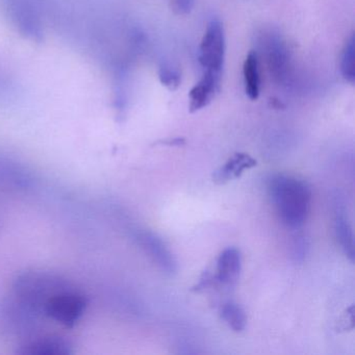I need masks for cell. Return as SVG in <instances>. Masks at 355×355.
I'll return each instance as SVG.
<instances>
[{
  "mask_svg": "<svg viewBox=\"0 0 355 355\" xmlns=\"http://www.w3.org/2000/svg\"><path fill=\"white\" fill-rule=\"evenodd\" d=\"M268 193L284 225L299 228L306 221L311 192L306 182L286 175L272 176Z\"/></svg>",
  "mask_w": 355,
  "mask_h": 355,
  "instance_id": "1",
  "label": "cell"
},
{
  "mask_svg": "<svg viewBox=\"0 0 355 355\" xmlns=\"http://www.w3.org/2000/svg\"><path fill=\"white\" fill-rule=\"evenodd\" d=\"M225 49L223 24L219 18L213 17L207 24L199 46L198 60L203 70L222 73Z\"/></svg>",
  "mask_w": 355,
  "mask_h": 355,
  "instance_id": "2",
  "label": "cell"
},
{
  "mask_svg": "<svg viewBox=\"0 0 355 355\" xmlns=\"http://www.w3.org/2000/svg\"><path fill=\"white\" fill-rule=\"evenodd\" d=\"M86 297L76 292H62L53 295L45 304V313L53 321L72 328L82 319L87 309Z\"/></svg>",
  "mask_w": 355,
  "mask_h": 355,
  "instance_id": "3",
  "label": "cell"
},
{
  "mask_svg": "<svg viewBox=\"0 0 355 355\" xmlns=\"http://www.w3.org/2000/svg\"><path fill=\"white\" fill-rule=\"evenodd\" d=\"M261 46L272 78L286 85L291 76V55L279 33L267 31L261 35Z\"/></svg>",
  "mask_w": 355,
  "mask_h": 355,
  "instance_id": "4",
  "label": "cell"
},
{
  "mask_svg": "<svg viewBox=\"0 0 355 355\" xmlns=\"http://www.w3.org/2000/svg\"><path fill=\"white\" fill-rule=\"evenodd\" d=\"M222 73L205 70L202 78L189 93L190 112L200 111L207 107L219 92Z\"/></svg>",
  "mask_w": 355,
  "mask_h": 355,
  "instance_id": "5",
  "label": "cell"
},
{
  "mask_svg": "<svg viewBox=\"0 0 355 355\" xmlns=\"http://www.w3.org/2000/svg\"><path fill=\"white\" fill-rule=\"evenodd\" d=\"M139 242L162 271L168 275H173L178 271V263L173 254L157 234L143 232L139 236Z\"/></svg>",
  "mask_w": 355,
  "mask_h": 355,
  "instance_id": "6",
  "label": "cell"
},
{
  "mask_svg": "<svg viewBox=\"0 0 355 355\" xmlns=\"http://www.w3.org/2000/svg\"><path fill=\"white\" fill-rule=\"evenodd\" d=\"M334 232L345 254L351 261H354V236L352 226L346 214V207L340 197L334 199Z\"/></svg>",
  "mask_w": 355,
  "mask_h": 355,
  "instance_id": "7",
  "label": "cell"
},
{
  "mask_svg": "<svg viewBox=\"0 0 355 355\" xmlns=\"http://www.w3.org/2000/svg\"><path fill=\"white\" fill-rule=\"evenodd\" d=\"M242 269V257L236 248H227L220 254L217 261V274L214 282L222 286H232L238 282Z\"/></svg>",
  "mask_w": 355,
  "mask_h": 355,
  "instance_id": "8",
  "label": "cell"
},
{
  "mask_svg": "<svg viewBox=\"0 0 355 355\" xmlns=\"http://www.w3.org/2000/svg\"><path fill=\"white\" fill-rule=\"evenodd\" d=\"M255 166L257 161L250 155L243 153H236L214 173V182L218 184H226L230 180L240 178L245 170L251 169Z\"/></svg>",
  "mask_w": 355,
  "mask_h": 355,
  "instance_id": "9",
  "label": "cell"
},
{
  "mask_svg": "<svg viewBox=\"0 0 355 355\" xmlns=\"http://www.w3.org/2000/svg\"><path fill=\"white\" fill-rule=\"evenodd\" d=\"M244 74L245 92L250 101H257L259 96L261 89V78H259V55L257 51H250L246 57L243 67Z\"/></svg>",
  "mask_w": 355,
  "mask_h": 355,
  "instance_id": "10",
  "label": "cell"
},
{
  "mask_svg": "<svg viewBox=\"0 0 355 355\" xmlns=\"http://www.w3.org/2000/svg\"><path fill=\"white\" fill-rule=\"evenodd\" d=\"M26 347L24 353L32 355H67L72 352L70 343L61 338H41Z\"/></svg>",
  "mask_w": 355,
  "mask_h": 355,
  "instance_id": "11",
  "label": "cell"
},
{
  "mask_svg": "<svg viewBox=\"0 0 355 355\" xmlns=\"http://www.w3.org/2000/svg\"><path fill=\"white\" fill-rule=\"evenodd\" d=\"M340 73L349 84L355 82V37L351 35L343 49L340 57Z\"/></svg>",
  "mask_w": 355,
  "mask_h": 355,
  "instance_id": "12",
  "label": "cell"
},
{
  "mask_svg": "<svg viewBox=\"0 0 355 355\" xmlns=\"http://www.w3.org/2000/svg\"><path fill=\"white\" fill-rule=\"evenodd\" d=\"M221 317L234 331L241 332L247 325V315L244 309L234 302H228L222 306Z\"/></svg>",
  "mask_w": 355,
  "mask_h": 355,
  "instance_id": "13",
  "label": "cell"
},
{
  "mask_svg": "<svg viewBox=\"0 0 355 355\" xmlns=\"http://www.w3.org/2000/svg\"><path fill=\"white\" fill-rule=\"evenodd\" d=\"M159 78L161 84L169 91L178 90L182 83L180 70L170 63H163L159 66Z\"/></svg>",
  "mask_w": 355,
  "mask_h": 355,
  "instance_id": "14",
  "label": "cell"
},
{
  "mask_svg": "<svg viewBox=\"0 0 355 355\" xmlns=\"http://www.w3.org/2000/svg\"><path fill=\"white\" fill-rule=\"evenodd\" d=\"M195 0H171V8L178 15H186L192 11Z\"/></svg>",
  "mask_w": 355,
  "mask_h": 355,
  "instance_id": "15",
  "label": "cell"
},
{
  "mask_svg": "<svg viewBox=\"0 0 355 355\" xmlns=\"http://www.w3.org/2000/svg\"><path fill=\"white\" fill-rule=\"evenodd\" d=\"M301 240L296 241L294 246V257L296 261H302L304 259V255L306 254L307 247L306 241L303 240V238H300Z\"/></svg>",
  "mask_w": 355,
  "mask_h": 355,
  "instance_id": "16",
  "label": "cell"
},
{
  "mask_svg": "<svg viewBox=\"0 0 355 355\" xmlns=\"http://www.w3.org/2000/svg\"><path fill=\"white\" fill-rule=\"evenodd\" d=\"M161 144L169 145V146H182L184 144V139H172L170 141H162Z\"/></svg>",
  "mask_w": 355,
  "mask_h": 355,
  "instance_id": "17",
  "label": "cell"
}]
</instances>
